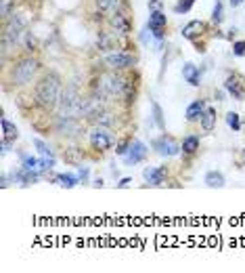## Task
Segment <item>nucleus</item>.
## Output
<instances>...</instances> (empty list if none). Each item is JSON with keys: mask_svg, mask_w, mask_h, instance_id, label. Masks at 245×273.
Instances as JSON below:
<instances>
[{"mask_svg": "<svg viewBox=\"0 0 245 273\" xmlns=\"http://www.w3.org/2000/svg\"><path fill=\"white\" fill-rule=\"evenodd\" d=\"M61 95H63V80L55 72L42 74V78L36 82V88H34L36 105L40 110H46V112H57L59 101H61Z\"/></svg>", "mask_w": 245, "mask_h": 273, "instance_id": "nucleus-1", "label": "nucleus"}, {"mask_svg": "<svg viewBox=\"0 0 245 273\" xmlns=\"http://www.w3.org/2000/svg\"><path fill=\"white\" fill-rule=\"evenodd\" d=\"M86 108H88V97H84L76 84H69V86H65V90L61 95L57 116L82 118V116H86Z\"/></svg>", "mask_w": 245, "mask_h": 273, "instance_id": "nucleus-2", "label": "nucleus"}, {"mask_svg": "<svg viewBox=\"0 0 245 273\" xmlns=\"http://www.w3.org/2000/svg\"><path fill=\"white\" fill-rule=\"evenodd\" d=\"M40 69V61L32 55H23L19 57L15 65H13V72H11V80H13L15 86H28L30 82L34 80V76L38 74Z\"/></svg>", "mask_w": 245, "mask_h": 273, "instance_id": "nucleus-3", "label": "nucleus"}, {"mask_svg": "<svg viewBox=\"0 0 245 273\" xmlns=\"http://www.w3.org/2000/svg\"><path fill=\"white\" fill-rule=\"evenodd\" d=\"M55 133H59L61 137H80L84 135V124L82 118H72V116H55Z\"/></svg>", "mask_w": 245, "mask_h": 273, "instance_id": "nucleus-4", "label": "nucleus"}, {"mask_svg": "<svg viewBox=\"0 0 245 273\" xmlns=\"http://www.w3.org/2000/svg\"><path fill=\"white\" fill-rule=\"evenodd\" d=\"M88 139H90L92 149H99V151H107L113 145V135H111L109 126L95 124V128L88 133Z\"/></svg>", "mask_w": 245, "mask_h": 273, "instance_id": "nucleus-5", "label": "nucleus"}, {"mask_svg": "<svg viewBox=\"0 0 245 273\" xmlns=\"http://www.w3.org/2000/svg\"><path fill=\"white\" fill-rule=\"evenodd\" d=\"M105 65H107L109 69H130L136 65V57L132 53H128V51H111L105 55Z\"/></svg>", "mask_w": 245, "mask_h": 273, "instance_id": "nucleus-6", "label": "nucleus"}, {"mask_svg": "<svg viewBox=\"0 0 245 273\" xmlns=\"http://www.w3.org/2000/svg\"><path fill=\"white\" fill-rule=\"evenodd\" d=\"M153 149H155L157 156H161V158H174V156H178L182 147L178 145V141L174 137L161 135V137H157L153 141Z\"/></svg>", "mask_w": 245, "mask_h": 273, "instance_id": "nucleus-7", "label": "nucleus"}, {"mask_svg": "<svg viewBox=\"0 0 245 273\" xmlns=\"http://www.w3.org/2000/svg\"><path fill=\"white\" fill-rule=\"evenodd\" d=\"M97 44H99V51H115L120 44H126V36L124 34H120V32H115L113 28L111 30H103V32H99V40H97Z\"/></svg>", "mask_w": 245, "mask_h": 273, "instance_id": "nucleus-8", "label": "nucleus"}, {"mask_svg": "<svg viewBox=\"0 0 245 273\" xmlns=\"http://www.w3.org/2000/svg\"><path fill=\"white\" fill-rule=\"evenodd\" d=\"M166 28H168V17L161 13V11H153L149 15V21H147V30L151 32V36L155 40H163L166 36Z\"/></svg>", "mask_w": 245, "mask_h": 273, "instance_id": "nucleus-9", "label": "nucleus"}, {"mask_svg": "<svg viewBox=\"0 0 245 273\" xmlns=\"http://www.w3.org/2000/svg\"><path fill=\"white\" fill-rule=\"evenodd\" d=\"M224 90L230 95L232 99L243 101L245 99V76H241L237 72L228 74L226 80H224Z\"/></svg>", "mask_w": 245, "mask_h": 273, "instance_id": "nucleus-10", "label": "nucleus"}, {"mask_svg": "<svg viewBox=\"0 0 245 273\" xmlns=\"http://www.w3.org/2000/svg\"><path fill=\"white\" fill-rule=\"evenodd\" d=\"M109 26H111L115 32L124 34V36L132 34V21H130V17H128L126 11H118V13H111V15H109Z\"/></svg>", "mask_w": 245, "mask_h": 273, "instance_id": "nucleus-11", "label": "nucleus"}, {"mask_svg": "<svg viewBox=\"0 0 245 273\" xmlns=\"http://www.w3.org/2000/svg\"><path fill=\"white\" fill-rule=\"evenodd\" d=\"M147 153H149V149H147V145L143 143V141H132L130 149H128V153L124 156V162L126 164H138V162H143L147 158Z\"/></svg>", "mask_w": 245, "mask_h": 273, "instance_id": "nucleus-12", "label": "nucleus"}, {"mask_svg": "<svg viewBox=\"0 0 245 273\" xmlns=\"http://www.w3.org/2000/svg\"><path fill=\"white\" fill-rule=\"evenodd\" d=\"M205 30H207L205 23L199 21V19H195V21H189V23H186L180 34H182V38H186V40H197L199 36H203Z\"/></svg>", "mask_w": 245, "mask_h": 273, "instance_id": "nucleus-13", "label": "nucleus"}, {"mask_svg": "<svg viewBox=\"0 0 245 273\" xmlns=\"http://www.w3.org/2000/svg\"><path fill=\"white\" fill-rule=\"evenodd\" d=\"M143 176H145V181H147L149 185L157 187V185H161L163 181H166L168 168H166V166H159V168H145V170H143Z\"/></svg>", "mask_w": 245, "mask_h": 273, "instance_id": "nucleus-14", "label": "nucleus"}, {"mask_svg": "<svg viewBox=\"0 0 245 273\" xmlns=\"http://www.w3.org/2000/svg\"><path fill=\"white\" fill-rule=\"evenodd\" d=\"M99 13H118L126 11V0H95Z\"/></svg>", "mask_w": 245, "mask_h": 273, "instance_id": "nucleus-15", "label": "nucleus"}, {"mask_svg": "<svg viewBox=\"0 0 245 273\" xmlns=\"http://www.w3.org/2000/svg\"><path fill=\"white\" fill-rule=\"evenodd\" d=\"M182 78L189 82L191 86H199L201 84V72H199V67H197L195 63H184L182 65Z\"/></svg>", "mask_w": 245, "mask_h": 273, "instance_id": "nucleus-16", "label": "nucleus"}, {"mask_svg": "<svg viewBox=\"0 0 245 273\" xmlns=\"http://www.w3.org/2000/svg\"><path fill=\"white\" fill-rule=\"evenodd\" d=\"M203 112H205V103L201 99H195L193 103H189V108H186L184 116H186V120H189V122H197L203 116Z\"/></svg>", "mask_w": 245, "mask_h": 273, "instance_id": "nucleus-17", "label": "nucleus"}, {"mask_svg": "<svg viewBox=\"0 0 245 273\" xmlns=\"http://www.w3.org/2000/svg\"><path fill=\"white\" fill-rule=\"evenodd\" d=\"M203 183H205L209 189H220V187L226 185V179H224V174L220 172V170H209V172L205 174Z\"/></svg>", "mask_w": 245, "mask_h": 273, "instance_id": "nucleus-18", "label": "nucleus"}, {"mask_svg": "<svg viewBox=\"0 0 245 273\" xmlns=\"http://www.w3.org/2000/svg\"><path fill=\"white\" fill-rule=\"evenodd\" d=\"M216 110L214 108H205V112H203V116L199 118V124H201V128L205 130V133H212V130L216 128Z\"/></svg>", "mask_w": 245, "mask_h": 273, "instance_id": "nucleus-19", "label": "nucleus"}, {"mask_svg": "<svg viewBox=\"0 0 245 273\" xmlns=\"http://www.w3.org/2000/svg\"><path fill=\"white\" fill-rule=\"evenodd\" d=\"M0 130H3V137H0V139H7V141H11V143H13V141L19 137V128L13 122H9L7 118L0 120Z\"/></svg>", "mask_w": 245, "mask_h": 273, "instance_id": "nucleus-20", "label": "nucleus"}, {"mask_svg": "<svg viewBox=\"0 0 245 273\" xmlns=\"http://www.w3.org/2000/svg\"><path fill=\"white\" fill-rule=\"evenodd\" d=\"M63 160L72 166H80L82 160H84V151H82V147H67L63 151Z\"/></svg>", "mask_w": 245, "mask_h": 273, "instance_id": "nucleus-21", "label": "nucleus"}, {"mask_svg": "<svg viewBox=\"0 0 245 273\" xmlns=\"http://www.w3.org/2000/svg\"><path fill=\"white\" fill-rule=\"evenodd\" d=\"M180 147H182V151L186 153V156H193V153L199 151V137H197V135H186L182 139Z\"/></svg>", "mask_w": 245, "mask_h": 273, "instance_id": "nucleus-22", "label": "nucleus"}, {"mask_svg": "<svg viewBox=\"0 0 245 273\" xmlns=\"http://www.w3.org/2000/svg\"><path fill=\"white\" fill-rule=\"evenodd\" d=\"M55 183L57 185H61L65 189H72L78 185V176H72V174H57L55 176Z\"/></svg>", "mask_w": 245, "mask_h": 273, "instance_id": "nucleus-23", "label": "nucleus"}, {"mask_svg": "<svg viewBox=\"0 0 245 273\" xmlns=\"http://www.w3.org/2000/svg\"><path fill=\"white\" fill-rule=\"evenodd\" d=\"M23 46H26V53L32 55L38 51V42H36V36H34L32 32H26V36H23Z\"/></svg>", "mask_w": 245, "mask_h": 273, "instance_id": "nucleus-24", "label": "nucleus"}, {"mask_svg": "<svg viewBox=\"0 0 245 273\" xmlns=\"http://www.w3.org/2000/svg\"><path fill=\"white\" fill-rule=\"evenodd\" d=\"M222 19H224V5H222V0H216L214 11H212V21L216 23V26H220Z\"/></svg>", "mask_w": 245, "mask_h": 273, "instance_id": "nucleus-25", "label": "nucleus"}, {"mask_svg": "<svg viewBox=\"0 0 245 273\" xmlns=\"http://www.w3.org/2000/svg\"><path fill=\"white\" fill-rule=\"evenodd\" d=\"M21 168H26V170H40V160L34 158V156H26V153H23Z\"/></svg>", "mask_w": 245, "mask_h": 273, "instance_id": "nucleus-26", "label": "nucleus"}, {"mask_svg": "<svg viewBox=\"0 0 245 273\" xmlns=\"http://www.w3.org/2000/svg\"><path fill=\"white\" fill-rule=\"evenodd\" d=\"M151 108H153V120H155V124L163 130V128H166V122H163V112L159 108V103L157 101H151Z\"/></svg>", "mask_w": 245, "mask_h": 273, "instance_id": "nucleus-27", "label": "nucleus"}, {"mask_svg": "<svg viewBox=\"0 0 245 273\" xmlns=\"http://www.w3.org/2000/svg\"><path fill=\"white\" fill-rule=\"evenodd\" d=\"M226 124H228V128L235 130V133H239V130H241V118H239V114L237 112H228L226 114Z\"/></svg>", "mask_w": 245, "mask_h": 273, "instance_id": "nucleus-28", "label": "nucleus"}, {"mask_svg": "<svg viewBox=\"0 0 245 273\" xmlns=\"http://www.w3.org/2000/svg\"><path fill=\"white\" fill-rule=\"evenodd\" d=\"M195 0H178L176 5H174V13L176 15H182V13H189V11L193 9Z\"/></svg>", "mask_w": 245, "mask_h": 273, "instance_id": "nucleus-29", "label": "nucleus"}, {"mask_svg": "<svg viewBox=\"0 0 245 273\" xmlns=\"http://www.w3.org/2000/svg\"><path fill=\"white\" fill-rule=\"evenodd\" d=\"M13 11H15V0H3V5H0V15H3V21H7Z\"/></svg>", "mask_w": 245, "mask_h": 273, "instance_id": "nucleus-30", "label": "nucleus"}, {"mask_svg": "<svg viewBox=\"0 0 245 273\" xmlns=\"http://www.w3.org/2000/svg\"><path fill=\"white\" fill-rule=\"evenodd\" d=\"M34 145H36V147H38V151H40V156H49V158H53V149H51L49 145H46V143H44V141H42V139H34Z\"/></svg>", "mask_w": 245, "mask_h": 273, "instance_id": "nucleus-31", "label": "nucleus"}, {"mask_svg": "<svg viewBox=\"0 0 245 273\" xmlns=\"http://www.w3.org/2000/svg\"><path fill=\"white\" fill-rule=\"evenodd\" d=\"M232 55L235 57H245V40H239L232 44Z\"/></svg>", "mask_w": 245, "mask_h": 273, "instance_id": "nucleus-32", "label": "nucleus"}, {"mask_svg": "<svg viewBox=\"0 0 245 273\" xmlns=\"http://www.w3.org/2000/svg\"><path fill=\"white\" fill-rule=\"evenodd\" d=\"M130 145H132V141H130V139L122 141V143L118 145V149H115V153H118V156H126V153H128V149H130Z\"/></svg>", "mask_w": 245, "mask_h": 273, "instance_id": "nucleus-33", "label": "nucleus"}, {"mask_svg": "<svg viewBox=\"0 0 245 273\" xmlns=\"http://www.w3.org/2000/svg\"><path fill=\"white\" fill-rule=\"evenodd\" d=\"M130 183H132L130 176H124V179L118 183V187H120V189H126V187H130Z\"/></svg>", "mask_w": 245, "mask_h": 273, "instance_id": "nucleus-34", "label": "nucleus"}, {"mask_svg": "<svg viewBox=\"0 0 245 273\" xmlns=\"http://www.w3.org/2000/svg\"><path fill=\"white\" fill-rule=\"evenodd\" d=\"M159 7H161V0H151V3H149L151 11H159Z\"/></svg>", "mask_w": 245, "mask_h": 273, "instance_id": "nucleus-35", "label": "nucleus"}, {"mask_svg": "<svg viewBox=\"0 0 245 273\" xmlns=\"http://www.w3.org/2000/svg\"><path fill=\"white\" fill-rule=\"evenodd\" d=\"M80 179H82V181L88 179V168H82V166H80Z\"/></svg>", "mask_w": 245, "mask_h": 273, "instance_id": "nucleus-36", "label": "nucleus"}, {"mask_svg": "<svg viewBox=\"0 0 245 273\" xmlns=\"http://www.w3.org/2000/svg\"><path fill=\"white\" fill-rule=\"evenodd\" d=\"M214 97H216L218 101H224V93H222V90H216V93H214Z\"/></svg>", "mask_w": 245, "mask_h": 273, "instance_id": "nucleus-37", "label": "nucleus"}, {"mask_svg": "<svg viewBox=\"0 0 245 273\" xmlns=\"http://www.w3.org/2000/svg\"><path fill=\"white\" fill-rule=\"evenodd\" d=\"M9 185H11V183H9V176H7V174H3V189H7Z\"/></svg>", "mask_w": 245, "mask_h": 273, "instance_id": "nucleus-38", "label": "nucleus"}, {"mask_svg": "<svg viewBox=\"0 0 245 273\" xmlns=\"http://www.w3.org/2000/svg\"><path fill=\"white\" fill-rule=\"evenodd\" d=\"M243 3V0H230V7H239Z\"/></svg>", "mask_w": 245, "mask_h": 273, "instance_id": "nucleus-39", "label": "nucleus"}, {"mask_svg": "<svg viewBox=\"0 0 245 273\" xmlns=\"http://www.w3.org/2000/svg\"><path fill=\"white\" fill-rule=\"evenodd\" d=\"M92 185H95V187H103V181H101V179H97V181L92 183Z\"/></svg>", "mask_w": 245, "mask_h": 273, "instance_id": "nucleus-40", "label": "nucleus"}]
</instances>
